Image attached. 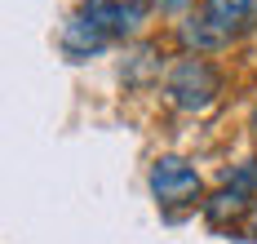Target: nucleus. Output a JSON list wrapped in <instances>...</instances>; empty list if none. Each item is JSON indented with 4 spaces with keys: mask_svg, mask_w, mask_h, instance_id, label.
<instances>
[{
    "mask_svg": "<svg viewBox=\"0 0 257 244\" xmlns=\"http://www.w3.org/2000/svg\"><path fill=\"white\" fill-rule=\"evenodd\" d=\"M204 18L226 40H235L257 27V0H204Z\"/></svg>",
    "mask_w": 257,
    "mask_h": 244,
    "instance_id": "obj_4",
    "label": "nucleus"
},
{
    "mask_svg": "<svg viewBox=\"0 0 257 244\" xmlns=\"http://www.w3.org/2000/svg\"><path fill=\"white\" fill-rule=\"evenodd\" d=\"M155 54H160L155 45H142V49H138V54L124 62V80H128V84H142V80L155 71V67H160V62H155Z\"/></svg>",
    "mask_w": 257,
    "mask_h": 244,
    "instance_id": "obj_8",
    "label": "nucleus"
},
{
    "mask_svg": "<svg viewBox=\"0 0 257 244\" xmlns=\"http://www.w3.org/2000/svg\"><path fill=\"white\" fill-rule=\"evenodd\" d=\"M178 40L186 45V49H191V54H200V58L213 54V49H222V45H231V40H226L222 31L213 27L204 14H200V18H186V23L178 27Z\"/></svg>",
    "mask_w": 257,
    "mask_h": 244,
    "instance_id": "obj_7",
    "label": "nucleus"
},
{
    "mask_svg": "<svg viewBox=\"0 0 257 244\" xmlns=\"http://www.w3.org/2000/svg\"><path fill=\"white\" fill-rule=\"evenodd\" d=\"M222 93V71L200 54H182L164 76V98L178 111H204Z\"/></svg>",
    "mask_w": 257,
    "mask_h": 244,
    "instance_id": "obj_1",
    "label": "nucleus"
},
{
    "mask_svg": "<svg viewBox=\"0 0 257 244\" xmlns=\"http://www.w3.org/2000/svg\"><path fill=\"white\" fill-rule=\"evenodd\" d=\"M204 217L213 222V226H231V222H244V217H253L257 200H248L244 191H235L222 182V191H213V195H204Z\"/></svg>",
    "mask_w": 257,
    "mask_h": 244,
    "instance_id": "obj_6",
    "label": "nucleus"
},
{
    "mask_svg": "<svg viewBox=\"0 0 257 244\" xmlns=\"http://www.w3.org/2000/svg\"><path fill=\"white\" fill-rule=\"evenodd\" d=\"M151 5L160 9V14H182V9H186L191 0H151Z\"/></svg>",
    "mask_w": 257,
    "mask_h": 244,
    "instance_id": "obj_9",
    "label": "nucleus"
},
{
    "mask_svg": "<svg viewBox=\"0 0 257 244\" xmlns=\"http://www.w3.org/2000/svg\"><path fill=\"white\" fill-rule=\"evenodd\" d=\"M151 191L164 209H191L195 200L204 204V182L182 156H160L151 164Z\"/></svg>",
    "mask_w": 257,
    "mask_h": 244,
    "instance_id": "obj_2",
    "label": "nucleus"
},
{
    "mask_svg": "<svg viewBox=\"0 0 257 244\" xmlns=\"http://www.w3.org/2000/svg\"><path fill=\"white\" fill-rule=\"evenodd\" d=\"M248 129H253V134H257V107H253V120H248Z\"/></svg>",
    "mask_w": 257,
    "mask_h": 244,
    "instance_id": "obj_10",
    "label": "nucleus"
},
{
    "mask_svg": "<svg viewBox=\"0 0 257 244\" xmlns=\"http://www.w3.org/2000/svg\"><path fill=\"white\" fill-rule=\"evenodd\" d=\"M151 9H155L151 0H80V14L93 18L111 40L115 36H133V31L147 23Z\"/></svg>",
    "mask_w": 257,
    "mask_h": 244,
    "instance_id": "obj_3",
    "label": "nucleus"
},
{
    "mask_svg": "<svg viewBox=\"0 0 257 244\" xmlns=\"http://www.w3.org/2000/svg\"><path fill=\"white\" fill-rule=\"evenodd\" d=\"M106 45H111V36L93 18H84L80 9L62 23V54L67 58H89V54H98V49H106Z\"/></svg>",
    "mask_w": 257,
    "mask_h": 244,
    "instance_id": "obj_5",
    "label": "nucleus"
}]
</instances>
